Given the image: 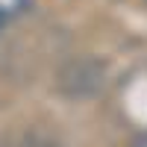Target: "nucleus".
Instances as JSON below:
<instances>
[{"label": "nucleus", "instance_id": "obj_4", "mask_svg": "<svg viewBox=\"0 0 147 147\" xmlns=\"http://www.w3.org/2000/svg\"><path fill=\"white\" fill-rule=\"evenodd\" d=\"M3 24H6V21H3V18H0V30H3Z\"/></svg>", "mask_w": 147, "mask_h": 147}, {"label": "nucleus", "instance_id": "obj_2", "mask_svg": "<svg viewBox=\"0 0 147 147\" xmlns=\"http://www.w3.org/2000/svg\"><path fill=\"white\" fill-rule=\"evenodd\" d=\"M24 147H59L56 141H47V138H30Z\"/></svg>", "mask_w": 147, "mask_h": 147}, {"label": "nucleus", "instance_id": "obj_1", "mask_svg": "<svg viewBox=\"0 0 147 147\" xmlns=\"http://www.w3.org/2000/svg\"><path fill=\"white\" fill-rule=\"evenodd\" d=\"M30 6H32V0H0V18L3 21L21 18L30 12Z\"/></svg>", "mask_w": 147, "mask_h": 147}, {"label": "nucleus", "instance_id": "obj_3", "mask_svg": "<svg viewBox=\"0 0 147 147\" xmlns=\"http://www.w3.org/2000/svg\"><path fill=\"white\" fill-rule=\"evenodd\" d=\"M136 147H147V138H141V141H138V144H136Z\"/></svg>", "mask_w": 147, "mask_h": 147}]
</instances>
